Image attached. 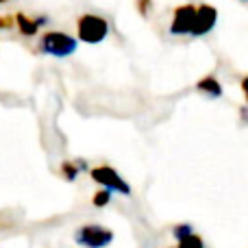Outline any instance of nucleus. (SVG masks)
I'll list each match as a JSON object with an SVG mask.
<instances>
[{"label":"nucleus","mask_w":248,"mask_h":248,"mask_svg":"<svg viewBox=\"0 0 248 248\" xmlns=\"http://www.w3.org/2000/svg\"><path fill=\"white\" fill-rule=\"evenodd\" d=\"M78 48V37L63 33V31H46V33L39 37L37 50L42 55L55 57V59H65V57L74 55Z\"/></svg>","instance_id":"nucleus-1"},{"label":"nucleus","mask_w":248,"mask_h":248,"mask_svg":"<svg viewBox=\"0 0 248 248\" xmlns=\"http://www.w3.org/2000/svg\"><path fill=\"white\" fill-rule=\"evenodd\" d=\"M77 37L83 44H103L109 37V22L96 13H83L77 20Z\"/></svg>","instance_id":"nucleus-2"},{"label":"nucleus","mask_w":248,"mask_h":248,"mask_svg":"<svg viewBox=\"0 0 248 248\" xmlns=\"http://www.w3.org/2000/svg\"><path fill=\"white\" fill-rule=\"evenodd\" d=\"M74 242L83 248H107L113 242V231L100 224H83L74 231Z\"/></svg>","instance_id":"nucleus-3"},{"label":"nucleus","mask_w":248,"mask_h":248,"mask_svg":"<svg viewBox=\"0 0 248 248\" xmlns=\"http://www.w3.org/2000/svg\"><path fill=\"white\" fill-rule=\"evenodd\" d=\"M90 176L94 179V183H98L100 187H107L116 194H122V196H131V185L113 170L111 166H96L90 170Z\"/></svg>","instance_id":"nucleus-4"},{"label":"nucleus","mask_w":248,"mask_h":248,"mask_svg":"<svg viewBox=\"0 0 248 248\" xmlns=\"http://www.w3.org/2000/svg\"><path fill=\"white\" fill-rule=\"evenodd\" d=\"M196 7L198 4L185 2L172 11V20H170V35L174 37H189L192 35V26H194V17H196Z\"/></svg>","instance_id":"nucleus-5"},{"label":"nucleus","mask_w":248,"mask_h":248,"mask_svg":"<svg viewBox=\"0 0 248 248\" xmlns=\"http://www.w3.org/2000/svg\"><path fill=\"white\" fill-rule=\"evenodd\" d=\"M218 24V9L214 4H198L196 7V17H194V26H192V35L189 37H205Z\"/></svg>","instance_id":"nucleus-6"},{"label":"nucleus","mask_w":248,"mask_h":248,"mask_svg":"<svg viewBox=\"0 0 248 248\" xmlns=\"http://www.w3.org/2000/svg\"><path fill=\"white\" fill-rule=\"evenodd\" d=\"M48 22H50V17L48 16H26V13H16V26L17 31H20V35H24V37H35L37 35V31L42 29V26H46Z\"/></svg>","instance_id":"nucleus-7"},{"label":"nucleus","mask_w":248,"mask_h":248,"mask_svg":"<svg viewBox=\"0 0 248 248\" xmlns=\"http://www.w3.org/2000/svg\"><path fill=\"white\" fill-rule=\"evenodd\" d=\"M196 90L202 92V94H207L209 98H220V96H222V85H220V81L216 77L201 78V81L196 83Z\"/></svg>","instance_id":"nucleus-8"},{"label":"nucleus","mask_w":248,"mask_h":248,"mask_svg":"<svg viewBox=\"0 0 248 248\" xmlns=\"http://www.w3.org/2000/svg\"><path fill=\"white\" fill-rule=\"evenodd\" d=\"M87 166L83 159H77V161H63L61 163V176H63L68 183H74L77 181V176L81 174V172H85Z\"/></svg>","instance_id":"nucleus-9"},{"label":"nucleus","mask_w":248,"mask_h":248,"mask_svg":"<svg viewBox=\"0 0 248 248\" xmlns=\"http://www.w3.org/2000/svg\"><path fill=\"white\" fill-rule=\"evenodd\" d=\"M111 196H113V192L111 189H107V187H100L98 192L92 196V205L94 207H98V209H103V207H107L109 202H111Z\"/></svg>","instance_id":"nucleus-10"},{"label":"nucleus","mask_w":248,"mask_h":248,"mask_svg":"<svg viewBox=\"0 0 248 248\" xmlns=\"http://www.w3.org/2000/svg\"><path fill=\"white\" fill-rule=\"evenodd\" d=\"M176 248H205V242L201 240V235L189 233L187 237H183V240L176 242Z\"/></svg>","instance_id":"nucleus-11"},{"label":"nucleus","mask_w":248,"mask_h":248,"mask_svg":"<svg viewBox=\"0 0 248 248\" xmlns=\"http://www.w3.org/2000/svg\"><path fill=\"white\" fill-rule=\"evenodd\" d=\"M189 233H194V227H192V224H176V227L172 229V237H174L176 242L183 240V237H187Z\"/></svg>","instance_id":"nucleus-12"},{"label":"nucleus","mask_w":248,"mask_h":248,"mask_svg":"<svg viewBox=\"0 0 248 248\" xmlns=\"http://www.w3.org/2000/svg\"><path fill=\"white\" fill-rule=\"evenodd\" d=\"M137 4V11H140L141 17H148L150 16V9H153V0H135Z\"/></svg>","instance_id":"nucleus-13"},{"label":"nucleus","mask_w":248,"mask_h":248,"mask_svg":"<svg viewBox=\"0 0 248 248\" xmlns=\"http://www.w3.org/2000/svg\"><path fill=\"white\" fill-rule=\"evenodd\" d=\"M16 24V16H2L0 13V31H9Z\"/></svg>","instance_id":"nucleus-14"},{"label":"nucleus","mask_w":248,"mask_h":248,"mask_svg":"<svg viewBox=\"0 0 248 248\" xmlns=\"http://www.w3.org/2000/svg\"><path fill=\"white\" fill-rule=\"evenodd\" d=\"M240 85H242V92H244V96H246V103H248V77L242 78V83H240Z\"/></svg>","instance_id":"nucleus-15"},{"label":"nucleus","mask_w":248,"mask_h":248,"mask_svg":"<svg viewBox=\"0 0 248 248\" xmlns=\"http://www.w3.org/2000/svg\"><path fill=\"white\" fill-rule=\"evenodd\" d=\"M4 2H11V0H0V4H4Z\"/></svg>","instance_id":"nucleus-16"},{"label":"nucleus","mask_w":248,"mask_h":248,"mask_svg":"<svg viewBox=\"0 0 248 248\" xmlns=\"http://www.w3.org/2000/svg\"><path fill=\"white\" fill-rule=\"evenodd\" d=\"M240 2H248V0H240Z\"/></svg>","instance_id":"nucleus-17"},{"label":"nucleus","mask_w":248,"mask_h":248,"mask_svg":"<svg viewBox=\"0 0 248 248\" xmlns=\"http://www.w3.org/2000/svg\"><path fill=\"white\" fill-rule=\"evenodd\" d=\"M174 248H176V246H174Z\"/></svg>","instance_id":"nucleus-18"}]
</instances>
